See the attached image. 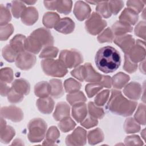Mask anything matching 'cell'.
I'll list each match as a JSON object with an SVG mask.
<instances>
[{
    "label": "cell",
    "instance_id": "1",
    "mask_svg": "<svg viewBox=\"0 0 146 146\" xmlns=\"http://www.w3.org/2000/svg\"><path fill=\"white\" fill-rule=\"evenodd\" d=\"M95 62L98 68L104 73L115 71L120 66L121 58L119 52L111 46L100 48L96 54Z\"/></svg>",
    "mask_w": 146,
    "mask_h": 146
},
{
    "label": "cell",
    "instance_id": "2",
    "mask_svg": "<svg viewBox=\"0 0 146 146\" xmlns=\"http://www.w3.org/2000/svg\"><path fill=\"white\" fill-rule=\"evenodd\" d=\"M111 96L107 104V108L112 113L122 116H128L132 114L137 102L126 99L120 91L112 90Z\"/></svg>",
    "mask_w": 146,
    "mask_h": 146
},
{
    "label": "cell",
    "instance_id": "3",
    "mask_svg": "<svg viewBox=\"0 0 146 146\" xmlns=\"http://www.w3.org/2000/svg\"><path fill=\"white\" fill-rule=\"evenodd\" d=\"M29 133L27 135L29 141L31 143L41 141L46 135L47 124L40 118H35L28 124Z\"/></svg>",
    "mask_w": 146,
    "mask_h": 146
},
{
    "label": "cell",
    "instance_id": "4",
    "mask_svg": "<svg viewBox=\"0 0 146 146\" xmlns=\"http://www.w3.org/2000/svg\"><path fill=\"white\" fill-rule=\"evenodd\" d=\"M41 67L45 74L53 77H63L67 73V68L59 60L43 59L41 61Z\"/></svg>",
    "mask_w": 146,
    "mask_h": 146
},
{
    "label": "cell",
    "instance_id": "5",
    "mask_svg": "<svg viewBox=\"0 0 146 146\" xmlns=\"http://www.w3.org/2000/svg\"><path fill=\"white\" fill-rule=\"evenodd\" d=\"M59 60L67 68L75 67L83 61V56L76 50H63L60 51Z\"/></svg>",
    "mask_w": 146,
    "mask_h": 146
},
{
    "label": "cell",
    "instance_id": "6",
    "mask_svg": "<svg viewBox=\"0 0 146 146\" xmlns=\"http://www.w3.org/2000/svg\"><path fill=\"white\" fill-rule=\"evenodd\" d=\"M107 26V22L97 13L93 12L85 22L86 29L90 34H99Z\"/></svg>",
    "mask_w": 146,
    "mask_h": 146
},
{
    "label": "cell",
    "instance_id": "7",
    "mask_svg": "<svg viewBox=\"0 0 146 146\" xmlns=\"http://www.w3.org/2000/svg\"><path fill=\"white\" fill-rule=\"evenodd\" d=\"M36 57L29 52L23 51L18 54L15 59V65L22 70H28L35 64Z\"/></svg>",
    "mask_w": 146,
    "mask_h": 146
},
{
    "label": "cell",
    "instance_id": "8",
    "mask_svg": "<svg viewBox=\"0 0 146 146\" xmlns=\"http://www.w3.org/2000/svg\"><path fill=\"white\" fill-rule=\"evenodd\" d=\"M86 131L79 127L66 137V143L67 145H84L86 143Z\"/></svg>",
    "mask_w": 146,
    "mask_h": 146
},
{
    "label": "cell",
    "instance_id": "9",
    "mask_svg": "<svg viewBox=\"0 0 146 146\" xmlns=\"http://www.w3.org/2000/svg\"><path fill=\"white\" fill-rule=\"evenodd\" d=\"M126 55L132 62L135 63L144 60L145 56L144 41L137 40L136 44L132 47Z\"/></svg>",
    "mask_w": 146,
    "mask_h": 146
},
{
    "label": "cell",
    "instance_id": "10",
    "mask_svg": "<svg viewBox=\"0 0 146 146\" xmlns=\"http://www.w3.org/2000/svg\"><path fill=\"white\" fill-rule=\"evenodd\" d=\"M44 6L48 10H56L59 13L65 15L71 11L72 2L71 1H52L43 2Z\"/></svg>",
    "mask_w": 146,
    "mask_h": 146
},
{
    "label": "cell",
    "instance_id": "11",
    "mask_svg": "<svg viewBox=\"0 0 146 146\" xmlns=\"http://www.w3.org/2000/svg\"><path fill=\"white\" fill-rule=\"evenodd\" d=\"M42 46V47L52 46L54 38L49 30L45 28H39L34 30L31 34Z\"/></svg>",
    "mask_w": 146,
    "mask_h": 146
},
{
    "label": "cell",
    "instance_id": "12",
    "mask_svg": "<svg viewBox=\"0 0 146 146\" xmlns=\"http://www.w3.org/2000/svg\"><path fill=\"white\" fill-rule=\"evenodd\" d=\"M1 117L14 122H19L23 118L22 111L19 108L13 106L1 108Z\"/></svg>",
    "mask_w": 146,
    "mask_h": 146
},
{
    "label": "cell",
    "instance_id": "13",
    "mask_svg": "<svg viewBox=\"0 0 146 146\" xmlns=\"http://www.w3.org/2000/svg\"><path fill=\"white\" fill-rule=\"evenodd\" d=\"M113 42L127 54L135 45V41L131 35H123L115 36Z\"/></svg>",
    "mask_w": 146,
    "mask_h": 146
},
{
    "label": "cell",
    "instance_id": "14",
    "mask_svg": "<svg viewBox=\"0 0 146 146\" xmlns=\"http://www.w3.org/2000/svg\"><path fill=\"white\" fill-rule=\"evenodd\" d=\"M15 134L14 128L6 125V121L3 117L1 118V126H0V140L1 142L4 144L9 143L13 138Z\"/></svg>",
    "mask_w": 146,
    "mask_h": 146
},
{
    "label": "cell",
    "instance_id": "15",
    "mask_svg": "<svg viewBox=\"0 0 146 146\" xmlns=\"http://www.w3.org/2000/svg\"><path fill=\"white\" fill-rule=\"evenodd\" d=\"M91 9L87 3L83 1H78L75 3L74 9V13L79 21H83L90 15Z\"/></svg>",
    "mask_w": 146,
    "mask_h": 146
},
{
    "label": "cell",
    "instance_id": "16",
    "mask_svg": "<svg viewBox=\"0 0 146 146\" xmlns=\"http://www.w3.org/2000/svg\"><path fill=\"white\" fill-rule=\"evenodd\" d=\"M54 28L59 33L68 34L73 32L75 29V23L70 18H63L59 19Z\"/></svg>",
    "mask_w": 146,
    "mask_h": 146
},
{
    "label": "cell",
    "instance_id": "17",
    "mask_svg": "<svg viewBox=\"0 0 146 146\" xmlns=\"http://www.w3.org/2000/svg\"><path fill=\"white\" fill-rule=\"evenodd\" d=\"M142 88L138 83L133 82L127 84L123 90V93L131 99L136 100L140 98Z\"/></svg>",
    "mask_w": 146,
    "mask_h": 146
},
{
    "label": "cell",
    "instance_id": "18",
    "mask_svg": "<svg viewBox=\"0 0 146 146\" xmlns=\"http://www.w3.org/2000/svg\"><path fill=\"white\" fill-rule=\"evenodd\" d=\"M22 22L28 26L34 24L38 19V13L34 7H29L23 12L21 15Z\"/></svg>",
    "mask_w": 146,
    "mask_h": 146
},
{
    "label": "cell",
    "instance_id": "19",
    "mask_svg": "<svg viewBox=\"0 0 146 146\" xmlns=\"http://www.w3.org/2000/svg\"><path fill=\"white\" fill-rule=\"evenodd\" d=\"M87 115V105L84 102L72 105V115L78 123H81L86 118Z\"/></svg>",
    "mask_w": 146,
    "mask_h": 146
},
{
    "label": "cell",
    "instance_id": "20",
    "mask_svg": "<svg viewBox=\"0 0 146 146\" xmlns=\"http://www.w3.org/2000/svg\"><path fill=\"white\" fill-rule=\"evenodd\" d=\"M139 19L138 13L130 8L125 9L119 16V21L130 26L134 25Z\"/></svg>",
    "mask_w": 146,
    "mask_h": 146
},
{
    "label": "cell",
    "instance_id": "21",
    "mask_svg": "<svg viewBox=\"0 0 146 146\" xmlns=\"http://www.w3.org/2000/svg\"><path fill=\"white\" fill-rule=\"evenodd\" d=\"M36 104L40 112L44 114H49L54 109V102L51 98L47 96L39 99L36 101Z\"/></svg>",
    "mask_w": 146,
    "mask_h": 146
},
{
    "label": "cell",
    "instance_id": "22",
    "mask_svg": "<svg viewBox=\"0 0 146 146\" xmlns=\"http://www.w3.org/2000/svg\"><path fill=\"white\" fill-rule=\"evenodd\" d=\"M84 66L85 67V81L92 83H98L102 80L103 75L97 72L90 63H86Z\"/></svg>",
    "mask_w": 146,
    "mask_h": 146
},
{
    "label": "cell",
    "instance_id": "23",
    "mask_svg": "<svg viewBox=\"0 0 146 146\" xmlns=\"http://www.w3.org/2000/svg\"><path fill=\"white\" fill-rule=\"evenodd\" d=\"M70 115V107L65 102H59L57 104L55 107V112L53 114V117L56 121L69 117Z\"/></svg>",
    "mask_w": 146,
    "mask_h": 146
},
{
    "label": "cell",
    "instance_id": "24",
    "mask_svg": "<svg viewBox=\"0 0 146 146\" xmlns=\"http://www.w3.org/2000/svg\"><path fill=\"white\" fill-rule=\"evenodd\" d=\"M30 87L29 82L23 79H16L11 84V88L13 90L23 95L29 94L30 91Z\"/></svg>",
    "mask_w": 146,
    "mask_h": 146
},
{
    "label": "cell",
    "instance_id": "25",
    "mask_svg": "<svg viewBox=\"0 0 146 146\" xmlns=\"http://www.w3.org/2000/svg\"><path fill=\"white\" fill-rule=\"evenodd\" d=\"M50 95L54 98L58 99L62 96L64 94V90L62 81L57 79H52L50 80Z\"/></svg>",
    "mask_w": 146,
    "mask_h": 146
},
{
    "label": "cell",
    "instance_id": "26",
    "mask_svg": "<svg viewBox=\"0 0 146 146\" xmlns=\"http://www.w3.org/2000/svg\"><path fill=\"white\" fill-rule=\"evenodd\" d=\"M26 39L25 35L17 34L10 40V45L18 54H19L25 50V43Z\"/></svg>",
    "mask_w": 146,
    "mask_h": 146
},
{
    "label": "cell",
    "instance_id": "27",
    "mask_svg": "<svg viewBox=\"0 0 146 146\" xmlns=\"http://www.w3.org/2000/svg\"><path fill=\"white\" fill-rule=\"evenodd\" d=\"M25 50L29 52L38 54L42 48V46L31 35L26 39L25 43Z\"/></svg>",
    "mask_w": 146,
    "mask_h": 146
},
{
    "label": "cell",
    "instance_id": "28",
    "mask_svg": "<svg viewBox=\"0 0 146 146\" xmlns=\"http://www.w3.org/2000/svg\"><path fill=\"white\" fill-rule=\"evenodd\" d=\"M111 30L113 35L117 36L125 35V34L127 33L131 32L132 31V27L128 24L120 21H117L112 25Z\"/></svg>",
    "mask_w": 146,
    "mask_h": 146
},
{
    "label": "cell",
    "instance_id": "29",
    "mask_svg": "<svg viewBox=\"0 0 146 146\" xmlns=\"http://www.w3.org/2000/svg\"><path fill=\"white\" fill-rule=\"evenodd\" d=\"M50 85L47 82H40L35 86V94L40 98L48 96L50 95Z\"/></svg>",
    "mask_w": 146,
    "mask_h": 146
},
{
    "label": "cell",
    "instance_id": "30",
    "mask_svg": "<svg viewBox=\"0 0 146 146\" xmlns=\"http://www.w3.org/2000/svg\"><path fill=\"white\" fill-rule=\"evenodd\" d=\"M129 76L121 72L115 74L112 78V84L116 89L122 88L129 81Z\"/></svg>",
    "mask_w": 146,
    "mask_h": 146
},
{
    "label": "cell",
    "instance_id": "31",
    "mask_svg": "<svg viewBox=\"0 0 146 146\" xmlns=\"http://www.w3.org/2000/svg\"><path fill=\"white\" fill-rule=\"evenodd\" d=\"M60 19L59 15L56 13L48 12L44 14L43 17V24L47 28L54 27Z\"/></svg>",
    "mask_w": 146,
    "mask_h": 146
},
{
    "label": "cell",
    "instance_id": "32",
    "mask_svg": "<svg viewBox=\"0 0 146 146\" xmlns=\"http://www.w3.org/2000/svg\"><path fill=\"white\" fill-rule=\"evenodd\" d=\"M88 141L91 145H95L102 142L104 139V134L100 128H96L88 132Z\"/></svg>",
    "mask_w": 146,
    "mask_h": 146
},
{
    "label": "cell",
    "instance_id": "33",
    "mask_svg": "<svg viewBox=\"0 0 146 146\" xmlns=\"http://www.w3.org/2000/svg\"><path fill=\"white\" fill-rule=\"evenodd\" d=\"M59 136L60 133L58 128L55 126L51 127L46 133V139L43 145H55V142L57 141Z\"/></svg>",
    "mask_w": 146,
    "mask_h": 146
},
{
    "label": "cell",
    "instance_id": "34",
    "mask_svg": "<svg viewBox=\"0 0 146 146\" xmlns=\"http://www.w3.org/2000/svg\"><path fill=\"white\" fill-rule=\"evenodd\" d=\"M66 99L68 103L71 105L79 103L85 102L86 101V98L84 94L79 91L68 94Z\"/></svg>",
    "mask_w": 146,
    "mask_h": 146
},
{
    "label": "cell",
    "instance_id": "35",
    "mask_svg": "<svg viewBox=\"0 0 146 146\" xmlns=\"http://www.w3.org/2000/svg\"><path fill=\"white\" fill-rule=\"evenodd\" d=\"M124 128L127 133H132L139 132L140 129V126L136 120L131 117L125 120Z\"/></svg>",
    "mask_w": 146,
    "mask_h": 146
},
{
    "label": "cell",
    "instance_id": "36",
    "mask_svg": "<svg viewBox=\"0 0 146 146\" xmlns=\"http://www.w3.org/2000/svg\"><path fill=\"white\" fill-rule=\"evenodd\" d=\"M26 8V6L23 1H13L11 2V12L15 18H19L21 17Z\"/></svg>",
    "mask_w": 146,
    "mask_h": 146
},
{
    "label": "cell",
    "instance_id": "37",
    "mask_svg": "<svg viewBox=\"0 0 146 146\" xmlns=\"http://www.w3.org/2000/svg\"><path fill=\"white\" fill-rule=\"evenodd\" d=\"M2 54L6 60L9 62H13L15 61L18 54L11 47L10 44H8L3 48Z\"/></svg>",
    "mask_w": 146,
    "mask_h": 146
},
{
    "label": "cell",
    "instance_id": "38",
    "mask_svg": "<svg viewBox=\"0 0 146 146\" xmlns=\"http://www.w3.org/2000/svg\"><path fill=\"white\" fill-rule=\"evenodd\" d=\"M64 87L66 92L70 94L78 91L81 87V84L72 78H69L65 80Z\"/></svg>",
    "mask_w": 146,
    "mask_h": 146
},
{
    "label": "cell",
    "instance_id": "39",
    "mask_svg": "<svg viewBox=\"0 0 146 146\" xmlns=\"http://www.w3.org/2000/svg\"><path fill=\"white\" fill-rule=\"evenodd\" d=\"M88 112L90 116L96 119H102L104 115L103 110L96 106L93 102H89L88 104Z\"/></svg>",
    "mask_w": 146,
    "mask_h": 146
},
{
    "label": "cell",
    "instance_id": "40",
    "mask_svg": "<svg viewBox=\"0 0 146 146\" xmlns=\"http://www.w3.org/2000/svg\"><path fill=\"white\" fill-rule=\"evenodd\" d=\"M75 125V123L70 117L61 120L58 124L59 129L63 132H67L73 129Z\"/></svg>",
    "mask_w": 146,
    "mask_h": 146
},
{
    "label": "cell",
    "instance_id": "41",
    "mask_svg": "<svg viewBox=\"0 0 146 146\" xmlns=\"http://www.w3.org/2000/svg\"><path fill=\"white\" fill-rule=\"evenodd\" d=\"M96 10L97 11V13L104 18H107L111 16L112 14L111 13L109 9L108 1L99 2L97 4Z\"/></svg>",
    "mask_w": 146,
    "mask_h": 146
},
{
    "label": "cell",
    "instance_id": "42",
    "mask_svg": "<svg viewBox=\"0 0 146 146\" xmlns=\"http://www.w3.org/2000/svg\"><path fill=\"white\" fill-rule=\"evenodd\" d=\"M11 16L9 9L2 4L0 6V24L1 26H4L9 24L11 21Z\"/></svg>",
    "mask_w": 146,
    "mask_h": 146
},
{
    "label": "cell",
    "instance_id": "43",
    "mask_svg": "<svg viewBox=\"0 0 146 146\" xmlns=\"http://www.w3.org/2000/svg\"><path fill=\"white\" fill-rule=\"evenodd\" d=\"M58 53V49L54 46L46 47L41 52L39 57L41 58L51 59L56 57Z\"/></svg>",
    "mask_w": 146,
    "mask_h": 146
},
{
    "label": "cell",
    "instance_id": "44",
    "mask_svg": "<svg viewBox=\"0 0 146 146\" xmlns=\"http://www.w3.org/2000/svg\"><path fill=\"white\" fill-rule=\"evenodd\" d=\"M103 86L99 83H91L87 84L86 86V91L87 96L89 98L93 97L96 94H97L102 88Z\"/></svg>",
    "mask_w": 146,
    "mask_h": 146
},
{
    "label": "cell",
    "instance_id": "45",
    "mask_svg": "<svg viewBox=\"0 0 146 146\" xmlns=\"http://www.w3.org/2000/svg\"><path fill=\"white\" fill-rule=\"evenodd\" d=\"M1 81L4 83H10L13 80V72L11 68H2L0 72Z\"/></svg>",
    "mask_w": 146,
    "mask_h": 146
},
{
    "label": "cell",
    "instance_id": "46",
    "mask_svg": "<svg viewBox=\"0 0 146 146\" xmlns=\"http://www.w3.org/2000/svg\"><path fill=\"white\" fill-rule=\"evenodd\" d=\"M14 27L11 24H7L4 26H1L0 39L1 41L7 40L13 34Z\"/></svg>",
    "mask_w": 146,
    "mask_h": 146
},
{
    "label": "cell",
    "instance_id": "47",
    "mask_svg": "<svg viewBox=\"0 0 146 146\" xmlns=\"http://www.w3.org/2000/svg\"><path fill=\"white\" fill-rule=\"evenodd\" d=\"M113 37L114 35L111 29L107 28L98 36V40L99 43L111 42L113 40Z\"/></svg>",
    "mask_w": 146,
    "mask_h": 146
},
{
    "label": "cell",
    "instance_id": "48",
    "mask_svg": "<svg viewBox=\"0 0 146 146\" xmlns=\"http://www.w3.org/2000/svg\"><path fill=\"white\" fill-rule=\"evenodd\" d=\"M110 95V91L108 90L100 92L95 98V104L98 106H104L107 101Z\"/></svg>",
    "mask_w": 146,
    "mask_h": 146
},
{
    "label": "cell",
    "instance_id": "49",
    "mask_svg": "<svg viewBox=\"0 0 146 146\" xmlns=\"http://www.w3.org/2000/svg\"><path fill=\"white\" fill-rule=\"evenodd\" d=\"M145 106L144 104H140L138 107V109L135 115V120L139 124L145 125Z\"/></svg>",
    "mask_w": 146,
    "mask_h": 146
},
{
    "label": "cell",
    "instance_id": "50",
    "mask_svg": "<svg viewBox=\"0 0 146 146\" xmlns=\"http://www.w3.org/2000/svg\"><path fill=\"white\" fill-rule=\"evenodd\" d=\"M109 9L111 14L116 15L124 6V2L121 1H108Z\"/></svg>",
    "mask_w": 146,
    "mask_h": 146
},
{
    "label": "cell",
    "instance_id": "51",
    "mask_svg": "<svg viewBox=\"0 0 146 146\" xmlns=\"http://www.w3.org/2000/svg\"><path fill=\"white\" fill-rule=\"evenodd\" d=\"M7 96L9 102L12 103H19L23 99V95L16 92L11 87L10 88V91Z\"/></svg>",
    "mask_w": 146,
    "mask_h": 146
},
{
    "label": "cell",
    "instance_id": "52",
    "mask_svg": "<svg viewBox=\"0 0 146 146\" xmlns=\"http://www.w3.org/2000/svg\"><path fill=\"white\" fill-rule=\"evenodd\" d=\"M123 68L125 71H126L128 72L132 73L135 72L137 68V65L136 63H133L132 62L128 56L125 54L124 56V64L123 66Z\"/></svg>",
    "mask_w": 146,
    "mask_h": 146
},
{
    "label": "cell",
    "instance_id": "53",
    "mask_svg": "<svg viewBox=\"0 0 146 146\" xmlns=\"http://www.w3.org/2000/svg\"><path fill=\"white\" fill-rule=\"evenodd\" d=\"M71 74L80 81H84L85 78V67L84 66H80L71 72Z\"/></svg>",
    "mask_w": 146,
    "mask_h": 146
},
{
    "label": "cell",
    "instance_id": "54",
    "mask_svg": "<svg viewBox=\"0 0 146 146\" xmlns=\"http://www.w3.org/2000/svg\"><path fill=\"white\" fill-rule=\"evenodd\" d=\"M127 5L128 8H130L136 13H139L143 10L144 4L143 1H128L127 2Z\"/></svg>",
    "mask_w": 146,
    "mask_h": 146
},
{
    "label": "cell",
    "instance_id": "55",
    "mask_svg": "<svg viewBox=\"0 0 146 146\" xmlns=\"http://www.w3.org/2000/svg\"><path fill=\"white\" fill-rule=\"evenodd\" d=\"M124 142L125 145H143V143L137 135H132L127 136L124 139Z\"/></svg>",
    "mask_w": 146,
    "mask_h": 146
},
{
    "label": "cell",
    "instance_id": "56",
    "mask_svg": "<svg viewBox=\"0 0 146 146\" xmlns=\"http://www.w3.org/2000/svg\"><path fill=\"white\" fill-rule=\"evenodd\" d=\"M98 123L97 119L89 116L88 117L85 118L82 122L81 125L86 128H90L91 127L96 126Z\"/></svg>",
    "mask_w": 146,
    "mask_h": 146
},
{
    "label": "cell",
    "instance_id": "57",
    "mask_svg": "<svg viewBox=\"0 0 146 146\" xmlns=\"http://www.w3.org/2000/svg\"><path fill=\"white\" fill-rule=\"evenodd\" d=\"M145 22L144 21L140 22L135 27V34L136 35L145 39Z\"/></svg>",
    "mask_w": 146,
    "mask_h": 146
},
{
    "label": "cell",
    "instance_id": "58",
    "mask_svg": "<svg viewBox=\"0 0 146 146\" xmlns=\"http://www.w3.org/2000/svg\"><path fill=\"white\" fill-rule=\"evenodd\" d=\"M99 83L103 86V87L111 88L112 86V79L109 76L103 75L102 80Z\"/></svg>",
    "mask_w": 146,
    "mask_h": 146
},
{
    "label": "cell",
    "instance_id": "59",
    "mask_svg": "<svg viewBox=\"0 0 146 146\" xmlns=\"http://www.w3.org/2000/svg\"><path fill=\"white\" fill-rule=\"evenodd\" d=\"M10 88L9 87L6 83L1 81V95L2 96H7L10 91Z\"/></svg>",
    "mask_w": 146,
    "mask_h": 146
},
{
    "label": "cell",
    "instance_id": "60",
    "mask_svg": "<svg viewBox=\"0 0 146 146\" xmlns=\"http://www.w3.org/2000/svg\"><path fill=\"white\" fill-rule=\"evenodd\" d=\"M140 71H142L144 74H145V59L143 60V63H140Z\"/></svg>",
    "mask_w": 146,
    "mask_h": 146
},
{
    "label": "cell",
    "instance_id": "61",
    "mask_svg": "<svg viewBox=\"0 0 146 146\" xmlns=\"http://www.w3.org/2000/svg\"><path fill=\"white\" fill-rule=\"evenodd\" d=\"M23 2L25 3H27V4H29V5H33V4H34L36 2V1H23Z\"/></svg>",
    "mask_w": 146,
    "mask_h": 146
}]
</instances>
